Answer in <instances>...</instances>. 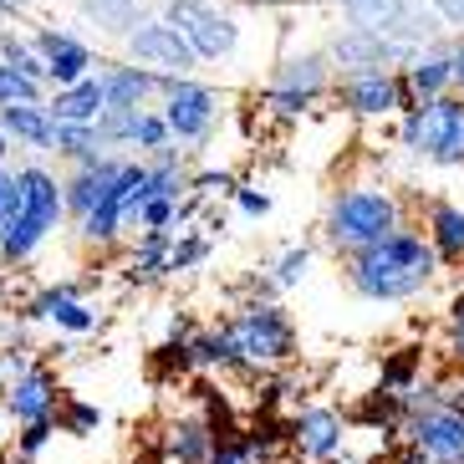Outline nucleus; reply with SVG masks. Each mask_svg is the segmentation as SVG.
<instances>
[{
    "mask_svg": "<svg viewBox=\"0 0 464 464\" xmlns=\"http://www.w3.org/2000/svg\"><path fill=\"white\" fill-rule=\"evenodd\" d=\"M342 276H347L353 296L372 301V306H398V301H413L423 291H434V281L444 276V260H439V250L429 246L423 230L398 225L393 235L342 256Z\"/></svg>",
    "mask_w": 464,
    "mask_h": 464,
    "instance_id": "1",
    "label": "nucleus"
},
{
    "mask_svg": "<svg viewBox=\"0 0 464 464\" xmlns=\"http://www.w3.org/2000/svg\"><path fill=\"white\" fill-rule=\"evenodd\" d=\"M398 225H409L403 194L388 189V184H372V179H353V184L332 189L327 215H322V246L332 256H353L382 235H393Z\"/></svg>",
    "mask_w": 464,
    "mask_h": 464,
    "instance_id": "2",
    "label": "nucleus"
},
{
    "mask_svg": "<svg viewBox=\"0 0 464 464\" xmlns=\"http://www.w3.org/2000/svg\"><path fill=\"white\" fill-rule=\"evenodd\" d=\"M15 179H21V209L0 240V266H31L46 250V240L67 225V189L52 164L26 159V164H15Z\"/></svg>",
    "mask_w": 464,
    "mask_h": 464,
    "instance_id": "3",
    "label": "nucleus"
},
{
    "mask_svg": "<svg viewBox=\"0 0 464 464\" xmlns=\"http://www.w3.org/2000/svg\"><path fill=\"white\" fill-rule=\"evenodd\" d=\"M398 143L409 159L434 169H464V92L413 102L398 118Z\"/></svg>",
    "mask_w": 464,
    "mask_h": 464,
    "instance_id": "4",
    "label": "nucleus"
},
{
    "mask_svg": "<svg viewBox=\"0 0 464 464\" xmlns=\"http://www.w3.org/2000/svg\"><path fill=\"white\" fill-rule=\"evenodd\" d=\"M225 327H230V337H235L240 362H246L256 378L260 372L286 368L291 357H296V322H291V312L276 296H250L240 312L225 316Z\"/></svg>",
    "mask_w": 464,
    "mask_h": 464,
    "instance_id": "5",
    "label": "nucleus"
},
{
    "mask_svg": "<svg viewBox=\"0 0 464 464\" xmlns=\"http://www.w3.org/2000/svg\"><path fill=\"white\" fill-rule=\"evenodd\" d=\"M332 82H337V67H332L327 46H312V52H286L281 62H276L266 92H260V108L271 112V118H281V123H296L312 102L332 97Z\"/></svg>",
    "mask_w": 464,
    "mask_h": 464,
    "instance_id": "6",
    "label": "nucleus"
},
{
    "mask_svg": "<svg viewBox=\"0 0 464 464\" xmlns=\"http://www.w3.org/2000/svg\"><path fill=\"white\" fill-rule=\"evenodd\" d=\"M159 112L169 118V133L174 143L184 149H205L209 138H215L219 118H225V92L199 77H164V92H159Z\"/></svg>",
    "mask_w": 464,
    "mask_h": 464,
    "instance_id": "7",
    "label": "nucleus"
},
{
    "mask_svg": "<svg viewBox=\"0 0 464 464\" xmlns=\"http://www.w3.org/2000/svg\"><path fill=\"white\" fill-rule=\"evenodd\" d=\"M179 31H184V42L194 46L199 62L219 67V62H230L246 42V26H240V15L230 5H219V0H164V11Z\"/></svg>",
    "mask_w": 464,
    "mask_h": 464,
    "instance_id": "8",
    "label": "nucleus"
},
{
    "mask_svg": "<svg viewBox=\"0 0 464 464\" xmlns=\"http://www.w3.org/2000/svg\"><path fill=\"white\" fill-rule=\"evenodd\" d=\"M332 102H337L347 118H362V123H382V118H403L413 108V92L403 82V72L393 67H368V72H342L332 82Z\"/></svg>",
    "mask_w": 464,
    "mask_h": 464,
    "instance_id": "9",
    "label": "nucleus"
},
{
    "mask_svg": "<svg viewBox=\"0 0 464 464\" xmlns=\"http://www.w3.org/2000/svg\"><path fill=\"white\" fill-rule=\"evenodd\" d=\"M398 439H403V464H464V413L454 403L413 409Z\"/></svg>",
    "mask_w": 464,
    "mask_h": 464,
    "instance_id": "10",
    "label": "nucleus"
},
{
    "mask_svg": "<svg viewBox=\"0 0 464 464\" xmlns=\"http://www.w3.org/2000/svg\"><path fill=\"white\" fill-rule=\"evenodd\" d=\"M123 56H133V62H143V67H153V72H164V77H189L194 67H205V62L194 56V46L184 42V31H179L169 15H149V21L123 42Z\"/></svg>",
    "mask_w": 464,
    "mask_h": 464,
    "instance_id": "11",
    "label": "nucleus"
},
{
    "mask_svg": "<svg viewBox=\"0 0 464 464\" xmlns=\"http://www.w3.org/2000/svg\"><path fill=\"white\" fill-rule=\"evenodd\" d=\"M97 286V276H87V281H56V286H42L36 296L26 301V322H46V327L56 332H72V337H87V332H97V306L87 301V291Z\"/></svg>",
    "mask_w": 464,
    "mask_h": 464,
    "instance_id": "12",
    "label": "nucleus"
},
{
    "mask_svg": "<svg viewBox=\"0 0 464 464\" xmlns=\"http://www.w3.org/2000/svg\"><path fill=\"white\" fill-rule=\"evenodd\" d=\"M413 52L419 46H403V42L382 36V31H368V26H342L327 42V56H332V67H337V77L342 72H368V67L403 72L413 62Z\"/></svg>",
    "mask_w": 464,
    "mask_h": 464,
    "instance_id": "13",
    "label": "nucleus"
},
{
    "mask_svg": "<svg viewBox=\"0 0 464 464\" xmlns=\"http://www.w3.org/2000/svg\"><path fill=\"white\" fill-rule=\"evenodd\" d=\"M286 439H291V454L306 464H327L342 454L347 444V419H342L332 403H312V409H301L286 419Z\"/></svg>",
    "mask_w": 464,
    "mask_h": 464,
    "instance_id": "14",
    "label": "nucleus"
},
{
    "mask_svg": "<svg viewBox=\"0 0 464 464\" xmlns=\"http://www.w3.org/2000/svg\"><path fill=\"white\" fill-rule=\"evenodd\" d=\"M31 36H36V46H42V56H46V87H67V82H77V77L102 72V56H97L92 42L77 36V31H67V26H36Z\"/></svg>",
    "mask_w": 464,
    "mask_h": 464,
    "instance_id": "15",
    "label": "nucleus"
},
{
    "mask_svg": "<svg viewBox=\"0 0 464 464\" xmlns=\"http://www.w3.org/2000/svg\"><path fill=\"white\" fill-rule=\"evenodd\" d=\"M56 409H62V388H56V372L42 368V362L5 382V413H11L15 423L56 419Z\"/></svg>",
    "mask_w": 464,
    "mask_h": 464,
    "instance_id": "16",
    "label": "nucleus"
},
{
    "mask_svg": "<svg viewBox=\"0 0 464 464\" xmlns=\"http://www.w3.org/2000/svg\"><path fill=\"white\" fill-rule=\"evenodd\" d=\"M102 87H108V108H149L164 92V72L123 56V62H102Z\"/></svg>",
    "mask_w": 464,
    "mask_h": 464,
    "instance_id": "17",
    "label": "nucleus"
},
{
    "mask_svg": "<svg viewBox=\"0 0 464 464\" xmlns=\"http://www.w3.org/2000/svg\"><path fill=\"white\" fill-rule=\"evenodd\" d=\"M174 235L179 230H138L128 246V286H159L174 276Z\"/></svg>",
    "mask_w": 464,
    "mask_h": 464,
    "instance_id": "18",
    "label": "nucleus"
},
{
    "mask_svg": "<svg viewBox=\"0 0 464 464\" xmlns=\"http://www.w3.org/2000/svg\"><path fill=\"white\" fill-rule=\"evenodd\" d=\"M403 82H409L413 102H429V97L454 92V42L419 46V52H413V62L403 67Z\"/></svg>",
    "mask_w": 464,
    "mask_h": 464,
    "instance_id": "19",
    "label": "nucleus"
},
{
    "mask_svg": "<svg viewBox=\"0 0 464 464\" xmlns=\"http://www.w3.org/2000/svg\"><path fill=\"white\" fill-rule=\"evenodd\" d=\"M0 128L11 133L15 149H26V153H52V143H56V118L46 108V97H36V102H5L0 108Z\"/></svg>",
    "mask_w": 464,
    "mask_h": 464,
    "instance_id": "20",
    "label": "nucleus"
},
{
    "mask_svg": "<svg viewBox=\"0 0 464 464\" xmlns=\"http://www.w3.org/2000/svg\"><path fill=\"white\" fill-rule=\"evenodd\" d=\"M46 108H52L56 123H97V118H102V108H108L102 72L77 77V82H67V87H52V92H46Z\"/></svg>",
    "mask_w": 464,
    "mask_h": 464,
    "instance_id": "21",
    "label": "nucleus"
},
{
    "mask_svg": "<svg viewBox=\"0 0 464 464\" xmlns=\"http://www.w3.org/2000/svg\"><path fill=\"white\" fill-rule=\"evenodd\" d=\"M423 235H429V246L439 250L444 271L464 266V205L459 199H429V205H423Z\"/></svg>",
    "mask_w": 464,
    "mask_h": 464,
    "instance_id": "22",
    "label": "nucleus"
},
{
    "mask_svg": "<svg viewBox=\"0 0 464 464\" xmlns=\"http://www.w3.org/2000/svg\"><path fill=\"white\" fill-rule=\"evenodd\" d=\"M72 5H77V15L87 26H97L112 42H128L149 21V0H72Z\"/></svg>",
    "mask_w": 464,
    "mask_h": 464,
    "instance_id": "23",
    "label": "nucleus"
},
{
    "mask_svg": "<svg viewBox=\"0 0 464 464\" xmlns=\"http://www.w3.org/2000/svg\"><path fill=\"white\" fill-rule=\"evenodd\" d=\"M52 153L72 169V164H92V159H108V153H118V149L108 143V133H102L97 123H56Z\"/></svg>",
    "mask_w": 464,
    "mask_h": 464,
    "instance_id": "24",
    "label": "nucleus"
},
{
    "mask_svg": "<svg viewBox=\"0 0 464 464\" xmlns=\"http://www.w3.org/2000/svg\"><path fill=\"white\" fill-rule=\"evenodd\" d=\"M215 423L209 419H179L174 429H169V459L179 464H209V454H215Z\"/></svg>",
    "mask_w": 464,
    "mask_h": 464,
    "instance_id": "25",
    "label": "nucleus"
},
{
    "mask_svg": "<svg viewBox=\"0 0 464 464\" xmlns=\"http://www.w3.org/2000/svg\"><path fill=\"white\" fill-rule=\"evenodd\" d=\"M413 0H342V21L347 26H368V31H388L403 21V11H409Z\"/></svg>",
    "mask_w": 464,
    "mask_h": 464,
    "instance_id": "26",
    "label": "nucleus"
},
{
    "mask_svg": "<svg viewBox=\"0 0 464 464\" xmlns=\"http://www.w3.org/2000/svg\"><path fill=\"white\" fill-rule=\"evenodd\" d=\"M0 56H5L11 67H21L26 77L46 82V56H42V46H36V36H26V31H5V26H0ZM46 92H52V87H46Z\"/></svg>",
    "mask_w": 464,
    "mask_h": 464,
    "instance_id": "27",
    "label": "nucleus"
},
{
    "mask_svg": "<svg viewBox=\"0 0 464 464\" xmlns=\"http://www.w3.org/2000/svg\"><path fill=\"white\" fill-rule=\"evenodd\" d=\"M174 143V133H169V118L159 108H143L133 123V138H128V153H138V159H153L159 149H169Z\"/></svg>",
    "mask_w": 464,
    "mask_h": 464,
    "instance_id": "28",
    "label": "nucleus"
},
{
    "mask_svg": "<svg viewBox=\"0 0 464 464\" xmlns=\"http://www.w3.org/2000/svg\"><path fill=\"white\" fill-rule=\"evenodd\" d=\"M312 260H316V250L312 246H286L281 250V256L271 260V266H266V271H271V281H276V291H291V286H301V281H306V276H312Z\"/></svg>",
    "mask_w": 464,
    "mask_h": 464,
    "instance_id": "29",
    "label": "nucleus"
},
{
    "mask_svg": "<svg viewBox=\"0 0 464 464\" xmlns=\"http://www.w3.org/2000/svg\"><path fill=\"white\" fill-rule=\"evenodd\" d=\"M423 378V353L419 347H398L388 362H382V382L378 388H393V393H409L413 382Z\"/></svg>",
    "mask_w": 464,
    "mask_h": 464,
    "instance_id": "30",
    "label": "nucleus"
},
{
    "mask_svg": "<svg viewBox=\"0 0 464 464\" xmlns=\"http://www.w3.org/2000/svg\"><path fill=\"white\" fill-rule=\"evenodd\" d=\"M240 194V179L230 174V169H205V174L189 179V199H199V205H215V199H235Z\"/></svg>",
    "mask_w": 464,
    "mask_h": 464,
    "instance_id": "31",
    "label": "nucleus"
},
{
    "mask_svg": "<svg viewBox=\"0 0 464 464\" xmlns=\"http://www.w3.org/2000/svg\"><path fill=\"white\" fill-rule=\"evenodd\" d=\"M56 423H62V434H97L102 429V409L97 403H82V398H62V409H56Z\"/></svg>",
    "mask_w": 464,
    "mask_h": 464,
    "instance_id": "32",
    "label": "nucleus"
},
{
    "mask_svg": "<svg viewBox=\"0 0 464 464\" xmlns=\"http://www.w3.org/2000/svg\"><path fill=\"white\" fill-rule=\"evenodd\" d=\"M36 97H46V82L26 77L21 67H11V62L0 56V108H5V102H36Z\"/></svg>",
    "mask_w": 464,
    "mask_h": 464,
    "instance_id": "33",
    "label": "nucleus"
},
{
    "mask_svg": "<svg viewBox=\"0 0 464 464\" xmlns=\"http://www.w3.org/2000/svg\"><path fill=\"white\" fill-rule=\"evenodd\" d=\"M444 357L464 368V291L450 301V316H444Z\"/></svg>",
    "mask_w": 464,
    "mask_h": 464,
    "instance_id": "34",
    "label": "nucleus"
},
{
    "mask_svg": "<svg viewBox=\"0 0 464 464\" xmlns=\"http://www.w3.org/2000/svg\"><path fill=\"white\" fill-rule=\"evenodd\" d=\"M56 429H62V423L56 419H36V423H21V434H15V454H21V459H36V454L46 450V444H52V434Z\"/></svg>",
    "mask_w": 464,
    "mask_h": 464,
    "instance_id": "35",
    "label": "nucleus"
},
{
    "mask_svg": "<svg viewBox=\"0 0 464 464\" xmlns=\"http://www.w3.org/2000/svg\"><path fill=\"white\" fill-rule=\"evenodd\" d=\"M15 209H21V179H15L11 164H0V240L15 225Z\"/></svg>",
    "mask_w": 464,
    "mask_h": 464,
    "instance_id": "36",
    "label": "nucleus"
},
{
    "mask_svg": "<svg viewBox=\"0 0 464 464\" xmlns=\"http://www.w3.org/2000/svg\"><path fill=\"white\" fill-rule=\"evenodd\" d=\"M209 464H256V454H250L246 444V429H230V434L215 439V454H209Z\"/></svg>",
    "mask_w": 464,
    "mask_h": 464,
    "instance_id": "37",
    "label": "nucleus"
},
{
    "mask_svg": "<svg viewBox=\"0 0 464 464\" xmlns=\"http://www.w3.org/2000/svg\"><path fill=\"white\" fill-rule=\"evenodd\" d=\"M235 205L246 209L250 219H266V215H271V194H260V189H246V184H240V194H235Z\"/></svg>",
    "mask_w": 464,
    "mask_h": 464,
    "instance_id": "38",
    "label": "nucleus"
},
{
    "mask_svg": "<svg viewBox=\"0 0 464 464\" xmlns=\"http://www.w3.org/2000/svg\"><path fill=\"white\" fill-rule=\"evenodd\" d=\"M439 15H444V26L454 31V36H464V0H429Z\"/></svg>",
    "mask_w": 464,
    "mask_h": 464,
    "instance_id": "39",
    "label": "nucleus"
},
{
    "mask_svg": "<svg viewBox=\"0 0 464 464\" xmlns=\"http://www.w3.org/2000/svg\"><path fill=\"white\" fill-rule=\"evenodd\" d=\"M454 92H464V36L454 42Z\"/></svg>",
    "mask_w": 464,
    "mask_h": 464,
    "instance_id": "40",
    "label": "nucleus"
},
{
    "mask_svg": "<svg viewBox=\"0 0 464 464\" xmlns=\"http://www.w3.org/2000/svg\"><path fill=\"white\" fill-rule=\"evenodd\" d=\"M36 0H0V15H31Z\"/></svg>",
    "mask_w": 464,
    "mask_h": 464,
    "instance_id": "41",
    "label": "nucleus"
},
{
    "mask_svg": "<svg viewBox=\"0 0 464 464\" xmlns=\"http://www.w3.org/2000/svg\"><path fill=\"white\" fill-rule=\"evenodd\" d=\"M450 403L464 413V378H454V382H450Z\"/></svg>",
    "mask_w": 464,
    "mask_h": 464,
    "instance_id": "42",
    "label": "nucleus"
},
{
    "mask_svg": "<svg viewBox=\"0 0 464 464\" xmlns=\"http://www.w3.org/2000/svg\"><path fill=\"white\" fill-rule=\"evenodd\" d=\"M11 149H15V143H11V133H5V128H0V164H5V159H11Z\"/></svg>",
    "mask_w": 464,
    "mask_h": 464,
    "instance_id": "43",
    "label": "nucleus"
},
{
    "mask_svg": "<svg viewBox=\"0 0 464 464\" xmlns=\"http://www.w3.org/2000/svg\"><path fill=\"white\" fill-rule=\"evenodd\" d=\"M0 464H11V459H5V450H0Z\"/></svg>",
    "mask_w": 464,
    "mask_h": 464,
    "instance_id": "44",
    "label": "nucleus"
},
{
    "mask_svg": "<svg viewBox=\"0 0 464 464\" xmlns=\"http://www.w3.org/2000/svg\"><path fill=\"white\" fill-rule=\"evenodd\" d=\"M21 464H31V459H21Z\"/></svg>",
    "mask_w": 464,
    "mask_h": 464,
    "instance_id": "45",
    "label": "nucleus"
},
{
    "mask_svg": "<svg viewBox=\"0 0 464 464\" xmlns=\"http://www.w3.org/2000/svg\"><path fill=\"white\" fill-rule=\"evenodd\" d=\"M260 5H266V0H260Z\"/></svg>",
    "mask_w": 464,
    "mask_h": 464,
    "instance_id": "46",
    "label": "nucleus"
},
{
    "mask_svg": "<svg viewBox=\"0 0 464 464\" xmlns=\"http://www.w3.org/2000/svg\"><path fill=\"white\" fill-rule=\"evenodd\" d=\"M337 5H342V0H337Z\"/></svg>",
    "mask_w": 464,
    "mask_h": 464,
    "instance_id": "47",
    "label": "nucleus"
}]
</instances>
